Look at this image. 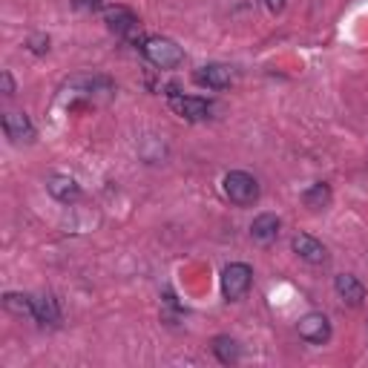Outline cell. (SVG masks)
Masks as SVG:
<instances>
[{"label":"cell","instance_id":"cell-1","mask_svg":"<svg viewBox=\"0 0 368 368\" xmlns=\"http://www.w3.org/2000/svg\"><path fill=\"white\" fill-rule=\"evenodd\" d=\"M222 188H224V196L239 207H248L259 199V181L251 173H242V170H230L222 181Z\"/></svg>","mask_w":368,"mask_h":368},{"label":"cell","instance_id":"cell-2","mask_svg":"<svg viewBox=\"0 0 368 368\" xmlns=\"http://www.w3.org/2000/svg\"><path fill=\"white\" fill-rule=\"evenodd\" d=\"M251 282H253V270H251V265H245V262H230V265L222 270V294H224L230 302L242 299V297L251 291Z\"/></svg>","mask_w":368,"mask_h":368},{"label":"cell","instance_id":"cell-3","mask_svg":"<svg viewBox=\"0 0 368 368\" xmlns=\"http://www.w3.org/2000/svg\"><path fill=\"white\" fill-rule=\"evenodd\" d=\"M144 55L153 67L159 69H176L181 61H184V52L181 46L173 43L170 38H147L144 40Z\"/></svg>","mask_w":368,"mask_h":368},{"label":"cell","instance_id":"cell-4","mask_svg":"<svg viewBox=\"0 0 368 368\" xmlns=\"http://www.w3.org/2000/svg\"><path fill=\"white\" fill-rule=\"evenodd\" d=\"M299 337L311 345H326L331 340V322L326 314L319 311H308L302 319H299Z\"/></svg>","mask_w":368,"mask_h":368},{"label":"cell","instance_id":"cell-5","mask_svg":"<svg viewBox=\"0 0 368 368\" xmlns=\"http://www.w3.org/2000/svg\"><path fill=\"white\" fill-rule=\"evenodd\" d=\"M170 110L188 121H205V118H210L213 104L205 98H193V96H170Z\"/></svg>","mask_w":368,"mask_h":368},{"label":"cell","instance_id":"cell-6","mask_svg":"<svg viewBox=\"0 0 368 368\" xmlns=\"http://www.w3.org/2000/svg\"><path fill=\"white\" fill-rule=\"evenodd\" d=\"M46 190H50V196L61 205H75L81 199V188L78 181L72 176H50V181H46Z\"/></svg>","mask_w":368,"mask_h":368},{"label":"cell","instance_id":"cell-7","mask_svg":"<svg viewBox=\"0 0 368 368\" xmlns=\"http://www.w3.org/2000/svg\"><path fill=\"white\" fill-rule=\"evenodd\" d=\"M291 248H294V253H297L299 259H305L308 265H322V262L328 259V251H326V245H322L319 239H314V236H308V234H299V236H294Z\"/></svg>","mask_w":368,"mask_h":368},{"label":"cell","instance_id":"cell-8","mask_svg":"<svg viewBox=\"0 0 368 368\" xmlns=\"http://www.w3.org/2000/svg\"><path fill=\"white\" fill-rule=\"evenodd\" d=\"M280 227H282L280 216H273V213H259V216L253 219V224H251V236H253L256 245H273L276 236H280Z\"/></svg>","mask_w":368,"mask_h":368},{"label":"cell","instance_id":"cell-9","mask_svg":"<svg viewBox=\"0 0 368 368\" xmlns=\"http://www.w3.org/2000/svg\"><path fill=\"white\" fill-rule=\"evenodd\" d=\"M334 291H337V297H340L345 305H351V308L362 305V299H365V285L357 280V276H351V273L334 276Z\"/></svg>","mask_w":368,"mask_h":368},{"label":"cell","instance_id":"cell-10","mask_svg":"<svg viewBox=\"0 0 368 368\" xmlns=\"http://www.w3.org/2000/svg\"><path fill=\"white\" fill-rule=\"evenodd\" d=\"M199 86H207V89H227L230 81H234V72L224 64H207V67H199V72L193 75Z\"/></svg>","mask_w":368,"mask_h":368},{"label":"cell","instance_id":"cell-11","mask_svg":"<svg viewBox=\"0 0 368 368\" xmlns=\"http://www.w3.org/2000/svg\"><path fill=\"white\" fill-rule=\"evenodd\" d=\"M104 23H107L115 35H121V38H130V35L138 29V18H135L130 9H124V6H110V9L104 12Z\"/></svg>","mask_w":368,"mask_h":368},{"label":"cell","instance_id":"cell-12","mask_svg":"<svg viewBox=\"0 0 368 368\" xmlns=\"http://www.w3.org/2000/svg\"><path fill=\"white\" fill-rule=\"evenodd\" d=\"M4 132L12 138V142H32L35 138V127H32L29 115H23V113H6L4 115Z\"/></svg>","mask_w":368,"mask_h":368},{"label":"cell","instance_id":"cell-13","mask_svg":"<svg viewBox=\"0 0 368 368\" xmlns=\"http://www.w3.org/2000/svg\"><path fill=\"white\" fill-rule=\"evenodd\" d=\"M35 322L40 326H58L61 322V308H58V299L43 294V297H35Z\"/></svg>","mask_w":368,"mask_h":368},{"label":"cell","instance_id":"cell-14","mask_svg":"<svg viewBox=\"0 0 368 368\" xmlns=\"http://www.w3.org/2000/svg\"><path fill=\"white\" fill-rule=\"evenodd\" d=\"M302 205L311 207V210H322V207H328L331 205V188L326 181H316L311 184V188L302 193Z\"/></svg>","mask_w":368,"mask_h":368},{"label":"cell","instance_id":"cell-15","mask_svg":"<svg viewBox=\"0 0 368 368\" xmlns=\"http://www.w3.org/2000/svg\"><path fill=\"white\" fill-rule=\"evenodd\" d=\"M213 354L219 357V362L234 365V362H239L242 348H239L236 340H230V337H216V340H213Z\"/></svg>","mask_w":368,"mask_h":368},{"label":"cell","instance_id":"cell-16","mask_svg":"<svg viewBox=\"0 0 368 368\" xmlns=\"http://www.w3.org/2000/svg\"><path fill=\"white\" fill-rule=\"evenodd\" d=\"M4 308L18 314V316H29L35 319V297H26V294H6L4 297Z\"/></svg>","mask_w":368,"mask_h":368},{"label":"cell","instance_id":"cell-17","mask_svg":"<svg viewBox=\"0 0 368 368\" xmlns=\"http://www.w3.org/2000/svg\"><path fill=\"white\" fill-rule=\"evenodd\" d=\"M26 46H29V52H35V55H46V52H50V38H46V35H32L26 40Z\"/></svg>","mask_w":368,"mask_h":368},{"label":"cell","instance_id":"cell-18","mask_svg":"<svg viewBox=\"0 0 368 368\" xmlns=\"http://www.w3.org/2000/svg\"><path fill=\"white\" fill-rule=\"evenodd\" d=\"M0 84H4V96H15V81H12V72H0Z\"/></svg>","mask_w":368,"mask_h":368},{"label":"cell","instance_id":"cell-19","mask_svg":"<svg viewBox=\"0 0 368 368\" xmlns=\"http://www.w3.org/2000/svg\"><path fill=\"white\" fill-rule=\"evenodd\" d=\"M265 6L273 12V15H280L285 9V0H265Z\"/></svg>","mask_w":368,"mask_h":368},{"label":"cell","instance_id":"cell-20","mask_svg":"<svg viewBox=\"0 0 368 368\" xmlns=\"http://www.w3.org/2000/svg\"><path fill=\"white\" fill-rule=\"evenodd\" d=\"M75 6H78V9H98L101 0H75Z\"/></svg>","mask_w":368,"mask_h":368}]
</instances>
